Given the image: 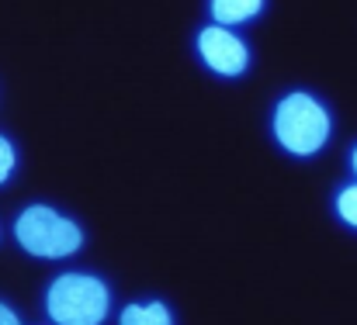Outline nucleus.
<instances>
[{
	"instance_id": "nucleus-1",
	"label": "nucleus",
	"mask_w": 357,
	"mask_h": 325,
	"mask_svg": "<svg viewBox=\"0 0 357 325\" xmlns=\"http://www.w3.org/2000/svg\"><path fill=\"white\" fill-rule=\"evenodd\" d=\"M108 305V287L91 274H63L45 294V312L56 325H101Z\"/></svg>"
},
{
	"instance_id": "nucleus-2",
	"label": "nucleus",
	"mask_w": 357,
	"mask_h": 325,
	"mask_svg": "<svg viewBox=\"0 0 357 325\" xmlns=\"http://www.w3.org/2000/svg\"><path fill=\"white\" fill-rule=\"evenodd\" d=\"M14 235H17L21 249H28L31 256H42V260H63L84 246L80 225L73 218H63L59 212L45 208V205L24 208L21 218L14 221Z\"/></svg>"
},
{
	"instance_id": "nucleus-3",
	"label": "nucleus",
	"mask_w": 357,
	"mask_h": 325,
	"mask_svg": "<svg viewBox=\"0 0 357 325\" xmlns=\"http://www.w3.org/2000/svg\"><path fill=\"white\" fill-rule=\"evenodd\" d=\"M274 135L295 156H312L330 138V114L309 94H288L274 111Z\"/></svg>"
},
{
	"instance_id": "nucleus-4",
	"label": "nucleus",
	"mask_w": 357,
	"mask_h": 325,
	"mask_svg": "<svg viewBox=\"0 0 357 325\" xmlns=\"http://www.w3.org/2000/svg\"><path fill=\"white\" fill-rule=\"evenodd\" d=\"M198 49L202 59L222 77H236L246 70V45L226 28H205L198 35Z\"/></svg>"
},
{
	"instance_id": "nucleus-5",
	"label": "nucleus",
	"mask_w": 357,
	"mask_h": 325,
	"mask_svg": "<svg viewBox=\"0 0 357 325\" xmlns=\"http://www.w3.org/2000/svg\"><path fill=\"white\" fill-rule=\"evenodd\" d=\"M260 7H264V0H212V14H215L219 24H239V21H250Z\"/></svg>"
},
{
	"instance_id": "nucleus-6",
	"label": "nucleus",
	"mask_w": 357,
	"mask_h": 325,
	"mask_svg": "<svg viewBox=\"0 0 357 325\" xmlns=\"http://www.w3.org/2000/svg\"><path fill=\"white\" fill-rule=\"evenodd\" d=\"M121 325H174L167 305L160 301H146V305H128L121 312Z\"/></svg>"
},
{
	"instance_id": "nucleus-7",
	"label": "nucleus",
	"mask_w": 357,
	"mask_h": 325,
	"mask_svg": "<svg viewBox=\"0 0 357 325\" xmlns=\"http://www.w3.org/2000/svg\"><path fill=\"white\" fill-rule=\"evenodd\" d=\"M337 212H340V218H344L351 228H357V184L340 191V198H337Z\"/></svg>"
},
{
	"instance_id": "nucleus-8",
	"label": "nucleus",
	"mask_w": 357,
	"mask_h": 325,
	"mask_svg": "<svg viewBox=\"0 0 357 325\" xmlns=\"http://www.w3.org/2000/svg\"><path fill=\"white\" fill-rule=\"evenodd\" d=\"M10 170H14V145L0 135V184L10 177Z\"/></svg>"
},
{
	"instance_id": "nucleus-9",
	"label": "nucleus",
	"mask_w": 357,
	"mask_h": 325,
	"mask_svg": "<svg viewBox=\"0 0 357 325\" xmlns=\"http://www.w3.org/2000/svg\"><path fill=\"white\" fill-rule=\"evenodd\" d=\"M0 325H21L17 322V315H14L7 305H0Z\"/></svg>"
},
{
	"instance_id": "nucleus-10",
	"label": "nucleus",
	"mask_w": 357,
	"mask_h": 325,
	"mask_svg": "<svg viewBox=\"0 0 357 325\" xmlns=\"http://www.w3.org/2000/svg\"><path fill=\"white\" fill-rule=\"evenodd\" d=\"M351 163H354V173H357V149H354V159H351Z\"/></svg>"
}]
</instances>
